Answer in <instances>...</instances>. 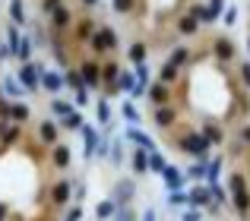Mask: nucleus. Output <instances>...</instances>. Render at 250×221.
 <instances>
[{
	"instance_id": "nucleus-1",
	"label": "nucleus",
	"mask_w": 250,
	"mask_h": 221,
	"mask_svg": "<svg viewBox=\"0 0 250 221\" xmlns=\"http://www.w3.org/2000/svg\"><path fill=\"white\" fill-rule=\"evenodd\" d=\"M228 190H231V203H234L238 218L250 221V186H247V177L241 171H234L231 177H228Z\"/></svg>"
},
{
	"instance_id": "nucleus-2",
	"label": "nucleus",
	"mask_w": 250,
	"mask_h": 221,
	"mask_svg": "<svg viewBox=\"0 0 250 221\" xmlns=\"http://www.w3.org/2000/svg\"><path fill=\"white\" fill-rule=\"evenodd\" d=\"M174 142H177V146H181L187 155H193L196 161H206V158H209V148H212V142H209L206 136L200 133V129H190V133L177 136Z\"/></svg>"
},
{
	"instance_id": "nucleus-3",
	"label": "nucleus",
	"mask_w": 250,
	"mask_h": 221,
	"mask_svg": "<svg viewBox=\"0 0 250 221\" xmlns=\"http://www.w3.org/2000/svg\"><path fill=\"white\" fill-rule=\"evenodd\" d=\"M89 44H92V51H95L98 57H102V54H114V51H117V32L111 29V25L102 22L95 32H92Z\"/></svg>"
},
{
	"instance_id": "nucleus-4",
	"label": "nucleus",
	"mask_w": 250,
	"mask_h": 221,
	"mask_svg": "<svg viewBox=\"0 0 250 221\" xmlns=\"http://www.w3.org/2000/svg\"><path fill=\"white\" fill-rule=\"evenodd\" d=\"M16 79H19V86L22 89H29V92H35L38 86H42V67H38V63H22V67H19V73H16Z\"/></svg>"
},
{
	"instance_id": "nucleus-5",
	"label": "nucleus",
	"mask_w": 250,
	"mask_h": 221,
	"mask_svg": "<svg viewBox=\"0 0 250 221\" xmlns=\"http://www.w3.org/2000/svg\"><path fill=\"white\" fill-rule=\"evenodd\" d=\"M117 76H121V67H117V60H102V89L104 95H117Z\"/></svg>"
},
{
	"instance_id": "nucleus-6",
	"label": "nucleus",
	"mask_w": 250,
	"mask_h": 221,
	"mask_svg": "<svg viewBox=\"0 0 250 221\" xmlns=\"http://www.w3.org/2000/svg\"><path fill=\"white\" fill-rule=\"evenodd\" d=\"M76 70H80L85 89H98V86H102V63H98V60H83Z\"/></svg>"
},
{
	"instance_id": "nucleus-7",
	"label": "nucleus",
	"mask_w": 250,
	"mask_h": 221,
	"mask_svg": "<svg viewBox=\"0 0 250 221\" xmlns=\"http://www.w3.org/2000/svg\"><path fill=\"white\" fill-rule=\"evenodd\" d=\"M146 98L152 108H162V105H171V86H165V82H152V86L146 89Z\"/></svg>"
},
{
	"instance_id": "nucleus-8",
	"label": "nucleus",
	"mask_w": 250,
	"mask_h": 221,
	"mask_svg": "<svg viewBox=\"0 0 250 221\" xmlns=\"http://www.w3.org/2000/svg\"><path fill=\"white\" fill-rule=\"evenodd\" d=\"M95 29H98L95 19H89V16H76V19H73V29H70V32H73V41L80 44V41H89Z\"/></svg>"
},
{
	"instance_id": "nucleus-9",
	"label": "nucleus",
	"mask_w": 250,
	"mask_h": 221,
	"mask_svg": "<svg viewBox=\"0 0 250 221\" xmlns=\"http://www.w3.org/2000/svg\"><path fill=\"white\" fill-rule=\"evenodd\" d=\"M73 10H70V6H61V10H54V13H51V32H61V35H63V32H70V29H73Z\"/></svg>"
},
{
	"instance_id": "nucleus-10",
	"label": "nucleus",
	"mask_w": 250,
	"mask_h": 221,
	"mask_svg": "<svg viewBox=\"0 0 250 221\" xmlns=\"http://www.w3.org/2000/svg\"><path fill=\"white\" fill-rule=\"evenodd\" d=\"M70 193H73V184L70 180H57L51 186V209H63L70 203Z\"/></svg>"
},
{
	"instance_id": "nucleus-11",
	"label": "nucleus",
	"mask_w": 250,
	"mask_h": 221,
	"mask_svg": "<svg viewBox=\"0 0 250 221\" xmlns=\"http://www.w3.org/2000/svg\"><path fill=\"white\" fill-rule=\"evenodd\" d=\"M152 120H155V127L171 129V127L177 123V105H162V108H155V110H152Z\"/></svg>"
},
{
	"instance_id": "nucleus-12",
	"label": "nucleus",
	"mask_w": 250,
	"mask_h": 221,
	"mask_svg": "<svg viewBox=\"0 0 250 221\" xmlns=\"http://www.w3.org/2000/svg\"><path fill=\"white\" fill-rule=\"evenodd\" d=\"M57 136H61V123H57L54 117H44V120L38 123V139H42L44 146H54Z\"/></svg>"
},
{
	"instance_id": "nucleus-13",
	"label": "nucleus",
	"mask_w": 250,
	"mask_h": 221,
	"mask_svg": "<svg viewBox=\"0 0 250 221\" xmlns=\"http://www.w3.org/2000/svg\"><path fill=\"white\" fill-rule=\"evenodd\" d=\"M73 148L70 146H63V142H54V146H51V167H54V171H63V167H70V158H73Z\"/></svg>"
},
{
	"instance_id": "nucleus-14",
	"label": "nucleus",
	"mask_w": 250,
	"mask_h": 221,
	"mask_svg": "<svg viewBox=\"0 0 250 221\" xmlns=\"http://www.w3.org/2000/svg\"><path fill=\"white\" fill-rule=\"evenodd\" d=\"M190 196V205H193V209H206V205H212L215 199H212V186H193V190L187 193Z\"/></svg>"
},
{
	"instance_id": "nucleus-15",
	"label": "nucleus",
	"mask_w": 250,
	"mask_h": 221,
	"mask_svg": "<svg viewBox=\"0 0 250 221\" xmlns=\"http://www.w3.org/2000/svg\"><path fill=\"white\" fill-rule=\"evenodd\" d=\"M212 54L219 57V63H231L234 60V41L231 38H215L212 41Z\"/></svg>"
},
{
	"instance_id": "nucleus-16",
	"label": "nucleus",
	"mask_w": 250,
	"mask_h": 221,
	"mask_svg": "<svg viewBox=\"0 0 250 221\" xmlns=\"http://www.w3.org/2000/svg\"><path fill=\"white\" fill-rule=\"evenodd\" d=\"M22 139V127H19V123H13V120H6L3 123V136H0V152H3V148H10L13 142H19Z\"/></svg>"
},
{
	"instance_id": "nucleus-17",
	"label": "nucleus",
	"mask_w": 250,
	"mask_h": 221,
	"mask_svg": "<svg viewBox=\"0 0 250 221\" xmlns=\"http://www.w3.org/2000/svg\"><path fill=\"white\" fill-rule=\"evenodd\" d=\"M42 89H48L51 95H57L63 89V73H54V70H42Z\"/></svg>"
},
{
	"instance_id": "nucleus-18",
	"label": "nucleus",
	"mask_w": 250,
	"mask_h": 221,
	"mask_svg": "<svg viewBox=\"0 0 250 221\" xmlns=\"http://www.w3.org/2000/svg\"><path fill=\"white\" fill-rule=\"evenodd\" d=\"M162 177H165V186H168V190H181V186H184V180H187V174H184L181 167L168 165L165 171H162Z\"/></svg>"
},
{
	"instance_id": "nucleus-19",
	"label": "nucleus",
	"mask_w": 250,
	"mask_h": 221,
	"mask_svg": "<svg viewBox=\"0 0 250 221\" xmlns=\"http://www.w3.org/2000/svg\"><path fill=\"white\" fill-rule=\"evenodd\" d=\"M127 139H130V142H136L140 148H146V152H155V142H152V136H146L143 129H136V127H127Z\"/></svg>"
},
{
	"instance_id": "nucleus-20",
	"label": "nucleus",
	"mask_w": 250,
	"mask_h": 221,
	"mask_svg": "<svg viewBox=\"0 0 250 221\" xmlns=\"http://www.w3.org/2000/svg\"><path fill=\"white\" fill-rule=\"evenodd\" d=\"M177 79H181V67H174L171 60H165V67H162V73H159V82H165V86H174Z\"/></svg>"
},
{
	"instance_id": "nucleus-21",
	"label": "nucleus",
	"mask_w": 250,
	"mask_h": 221,
	"mask_svg": "<svg viewBox=\"0 0 250 221\" xmlns=\"http://www.w3.org/2000/svg\"><path fill=\"white\" fill-rule=\"evenodd\" d=\"M29 117H32V108L29 105H10V120L13 123H19V127H22V123H29Z\"/></svg>"
},
{
	"instance_id": "nucleus-22",
	"label": "nucleus",
	"mask_w": 250,
	"mask_h": 221,
	"mask_svg": "<svg viewBox=\"0 0 250 221\" xmlns=\"http://www.w3.org/2000/svg\"><path fill=\"white\" fill-rule=\"evenodd\" d=\"M133 89H136V73H130V70H121V76H117V92L133 95Z\"/></svg>"
},
{
	"instance_id": "nucleus-23",
	"label": "nucleus",
	"mask_w": 250,
	"mask_h": 221,
	"mask_svg": "<svg viewBox=\"0 0 250 221\" xmlns=\"http://www.w3.org/2000/svg\"><path fill=\"white\" fill-rule=\"evenodd\" d=\"M80 133H83V139H85V158H89V155H95V148H98V133L89 127V123H83Z\"/></svg>"
},
{
	"instance_id": "nucleus-24",
	"label": "nucleus",
	"mask_w": 250,
	"mask_h": 221,
	"mask_svg": "<svg viewBox=\"0 0 250 221\" xmlns=\"http://www.w3.org/2000/svg\"><path fill=\"white\" fill-rule=\"evenodd\" d=\"M168 60L174 63V67H181V70H184L190 60H193V48H184V44H181V48H174V54H171Z\"/></svg>"
},
{
	"instance_id": "nucleus-25",
	"label": "nucleus",
	"mask_w": 250,
	"mask_h": 221,
	"mask_svg": "<svg viewBox=\"0 0 250 221\" xmlns=\"http://www.w3.org/2000/svg\"><path fill=\"white\" fill-rule=\"evenodd\" d=\"M190 16H193V19H196L200 25H206V22H215V19H219V16H215L212 10H209V6H203V3H196L193 10H190Z\"/></svg>"
},
{
	"instance_id": "nucleus-26",
	"label": "nucleus",
	"mask_w": 250,
	"mask_h": 221,
	"mask_svg": "<svg viewBox=\"0 0 250 221\" xmlns=\"http://www.w3.org/2000/svg\"><path fill=\"white\" fill-rule=\"evenodd\" d=\"M130 196H133V184H130V180H127V184H117V190H114V205H117V209H124Z\"/></svg>"
},
{
	"instance_id": "nucleus-27",
	"label": "nucleus",
	"mask_w": 250,
	"mask_h": 221,
	"mask_svg": "<svg viewBox=\"0 0 250 221\" xmlns=\"http://www.w3.org/2000/svg\"><path fill=\"white\" fill-rule=\"evenodd\" d=\"M16 57L19 63H29L32 60V38H19V44H16Z\"/></svg>"
},
{
	"instance_id": "nucleus-28",
	"label": "nucleus",
	"mask_w": 250,
	"mask_h": 221,
	"mask_svg": "<svg viewBox=\"0 0 250 221\" xmlns=\"http://www.w3.org/2000/svg\"><path fill=\"white\" fill-rule=\"evenodd\" d=\"M63 86H67V89H73V92L85 86V82H83V76H80V70H76V67H67V73H63Z\"/></svg>"
},
{
	"instance_id": "nucleus-29",
	"label": "nucleus",
	"mask_w": 250,
	"mask_h": 221,
	"mask_svg": "<svg viewBox=\"0 0 250 221\" xmlns=\"http://www.w3.org/2000/svg\"><path fill=\"white\" fill-rule=\"evenodd\" d=\"M130 161H133V171L136 174H146L149 171V152H146V148H136Z\"/></svg>"
},
{
	"instance_id": "nucleus-30",
	"label": "nucleus",
	"mask_w": 250,
	"mask_h": 221,
	"mask_svg": "<svg viewBox=\"0 0 250 221\" xmlns=\"http://www.w3.org/2000/svg\"><path fill=\"white\" fill-rule=\"evenodd\" d=\"M83 114H80V110H70V114L67 117H61V127L63 129H73V133H76V129H83Z\"/></svg>"
},
{
	"instance_id": "nucleus-31",
	"label": "nucleus",
	"mask_w": 250,
	"mask_h": 221,
	"mask_svg": "<svg viewBox=\"0 0 250 221\" xmlns=\"http://www.w3.org/2000/svg\"><path fill=\"white\" fill-rule=\"evenodd\" d=\"M10 19H13V25H25V3L22 0H10Z\"/></svg>"
},
{
	"instance_id": "nucleus-32",
	"label": "nucleus",
	"mask_w": 250,
	"mask_h": 221,
	"mask_svg": "<svg viewBox=\"0 0 250 221\" xmlns=\"http://www.w3.org/2000/svg\"><path fill=\"white\" fill-rule=\"evenodd\" d=\"M48 108H51V114H54V117H67L70 110H73V105H70V101H63V98H51Z\"/></svg>"
},
{
	"instance_id": "nucleus-33",
	"label": "nucleus",
	"mask_w": 250,
	"mask_h": 221,
	"mask_svg": "<svg viewBox=\"0 0 250 221\" xmlns=\"http://www.w3.org/2000/svg\"><path fill=\"white\" fill-rule=\"evenodd\" d=\"M168 167V161H165V155L159 152V148H155V152H149V171L152 174H162Z\"/></svg>"
},
{
	"instance_id": "nucleus-34",
	"label": "nucleus",
	"mask_w": 250,
	"mask_h": 221,
	"mask_svg": "<svg viewBox=\"0 0 250 221\" xmlns=\"http://www.w3.org/2000/svg\"><path fill=\"white\" fill-rule=\"evenodd\" d=\"M95 215H98V221H108L111 215H117V205H114V199H104V203H98Z\"/></svg>"
},
{
	"instance_id": "nucleus-35",
	"label": "nucleus",
	"mask_w": 250,
	"mask_h": 221,
	"mask_svg": "<svg viewBox=\"0 0 250 221\" xmlns=\"http://www.w3.org/2000/svg\"><path fill=\"white\" fill-rule=\"evenodd\" d=\"M200 133H203V136H206V139H209V142H212V146H219V142H222V139H225V133H222V129H219V127H215V123H206V127H203V129H200Z\"/></svg>"
},
{
	"instance_id": "nucleus-36",
	"label": "nucleus",
	"mask_w": 250,
	"mask_h": 221,
	"mask_svg": "<svg viewBox=\"0 0 250 221\" xmlns=\"http://www.w3.org/2000/svg\"><path fill=\"white\" fill-rule=\"evenodd\" d=\"M196 29H200V22H196L193 16H181V22H177V32H181V35H196Z\"/></svg>"
},
{
	"instance_id": "nucleus-37",
	"label": "nucleus",
	"mask_w": 250,
	"mask_h": 221,
	"mask_svg": "<svg viewBox=\"0 0 250 221\" xmlns=\"http://www.w3.org/2000/svg\"><path fill=\"white\" fill-rule=\"evenodd\" d=\"M146 44H143V41H133V44H130V51H127V57H130V60H133V63H143V60H146Z\"/></svg>"
},
{
	"instance_id": "nucleus-38",
	"label": "nucleus",
	"mask_w": 250,
	"mask_h": 221,
	"mask_svg": "<svg viewBox=\"0 0 250 221\" xmlns=\"http://www.w3.org/2000/svg\"><path fill=\"white\" fill-rule=\"evenodd\" d=\"M206 174H209V161H196V165L187 171V177L190 180H206Z\"/></svg>"
},
{
	"instance_id": "nucleus-39",
	"label": "nucleus",
	"mask_w": 250,
	"mask_h": 221,
	"mask_svg": "<svg viewBox=\"0 0 250 221\" xmlns=\"http://www.w3.org/2000/svg\"><path fill=\"white\" fill-rule=\"evenodd\" d=\"M219 174H222V158H215L212 165H209V174H206V184H209V186H215V184H219Z\"/></svg>"
},
{
	"instance_id": "nucleus-40",
	"label": "nucleus",
	"mask_w": 250,
	"mask_h": 221,
	"mask_svg": "<svg viewBox=\"0 0 250 221\" xmlns=\"http://www.w3.org/2000/svg\"><path fill=\"white\" fill-rule=\"evenodd\" d=\"M95 114H98V123H102V127H108L111 123V108H108V101H98V108H95Z\"/></svg>"
},
{
	"instance_id": "nucleus-41",
	"label": "nucleus",
	"mask_w": 250,
	"mask_h": 221,
	"mask_svg": "<svg viewBox=\"0 0 250 221\" xmlns=\"http://www.w3.org/2000/svg\"><path fill=\"white\" fill-rule=\"evenodd\" d=\"M19 38H22V35H19V25H6V44L13 48V54H16V44H19Z\"/></svg>"
},
{
	"instance_id": "nucleus-42",
	"label": "nucleus",
	"mask_w": 250,
	"mask_h": 221,
	"mask_svg": "<svg viewBox=\"0 0 250 221\" xmlns=\"http://www.w3.org/2000/svg\"><path fill=\"white\" fill-rule=\"evenodd\" d=\"M3 89L13 95V98H19V95H22V86H19V79H10V76L3 79Z\"/></svg>"
},
{
	"instance_id": "nucleus-43",
	"label": "nucleus",
	"mask_w": 250,
	"mask_h": 221,
	"mask_svg": "<svg viewBox=\"0 0 250 221\" xmlns=\"http://www.w3.org/2000/svg\"><path fill=\"white\" fill-rule=\"evenodd\" d=\"M171 205H174V209L177 205H190V196L184 190H171Z\"/></svg>"
},
{
	"instance_id": "nucleus-44",
	"label": "nucleus",
	"mask_w": 250,
	"mask_h": 221,
	"mask_svg": "<svg viewBox=\"0 0 250 221\" xmlns=\"http://www.w3.org/2000/svg\"><path fill=\"white\" fill-rule=\"evenodd\" d=\"M124 120H130V123H140V110H136L130 101H124Z\"/></svg>"
},
{
	"instance_id": "nucleus-45",
	"label": "nucleus",
	"mask_w": 250,
	"mask_h": 221,
	"mask_svg": "<svg viewBox=\"0 0 250 221\" xmlns=\"http://www.w3.org/2000/svg\"><path fill=\"white\" fill-rule=\"evenodd\" d=\"M61 6H63V0H42V10L48 13V16H51L54 10H61Z\"/></svg>"
},
{
	"instance_id": "nucleus-46",
	"label": "nucleus",
	"mask_w": 250,
	"mask_h": 221,
	"mask_svg": "<svg viewBox=\"0 0 250 221\" xmlns=\"http://www.w3.org/2000/svg\"><path fill=\"white\" fill-rule=\"evenodd\" d=\"M136 6V0H114V10L117 13H130Z\"/></svg>"
},
{
	"instance_id": "nucleus-47",
	"label": "nucleus",
	"mask_w": 250,
	"mask_h": 221,
	"mask_svg": "<svg viewBox=\"0 0 250 221\" xmlns=\"http://www.w3.org/2000/svg\"><path fill=\"white\" fill-rule=\"evenodd\" d=\"M83 105H89V92H85V86L76 89V108H83Z\"/></svg>"
},
{
	"instance_id": "nucleus-48",
	"label": "nucleus",
	"mask_w": 250,
	"mask_h": 221,
	"mask_svg": "<svg viewBox=\"0 0 250 221\" xmlns=\"http://www.w3.org/2000/svg\"><path fill=\"white\" fill-rule=\"evenodd\" d=\"M80 218H83V205H80V203H76V205H73V209H70V212H67V221H80Z\"/></svg>"
},
{
	"instance_id": "nucleus-49",
	"label": "nucleus",
	"mask_w": 250,
	"mask_h": 221,
	"mask_svg": "<svg viewBox=\"0 0 250 221\" xmlns=\"http://www.w3.org/2000/svg\"><path fill=\"white\" fill-rule=\"evenodd\" d=\"M10 105H13V101L0 98V120H10Z\"/></svg>"
},
{
	"instance_id": "nucleus-50",
	"label": "nucleus",
	"mask_w": 250,
	"mask_h": 221,
	"mask_svg": "<svg viewBox=\"0 0 250 221\" xmlns=\"http://www.w3.org/2000/svg\"><path fill=\"white\" fill-rule=\"evenodd\" d=\"M222 19H225V25H231L234 19H238V10H234V6H228V10L222 13Z\"/></svg>"
},
{
	"instance_id": "nucleus-51",
	"label": "nucleus",
	"mask_w": 250,
	"mask_h": 221,
	"mask_svg": "<svg viewBox=\"0 0 250 221\" xmlns=\"http://www.w3.org/2000/svg\"><path fill=\"white\" fill-rule=\"evenodd\" d=\"M114 221H133V212H130V209H117V218Z\"/></svg>"
},
{
	"instance_id": "nucleus-52",
	"label": "nucleus",
	"mask_w": 250,
	"mask_h": 221,
	"mask_svg": "<svg viewBox=\"0 0 250 221\" xmlns=\"http://www.w3.org/2000/svg\"><path fill=\"white\" fill-rule=\"evenodd\" d=\"M241 82L250 89V63H244V67H241Z\"/></svg>"
},
{
	"instance_id": "nucleus-53",
	"label": "nucleus",
	"mask_w": 250,
	"mask_h": 221,
	"mask_svg": "<svg viewBox=\"0 0 250 221\" xmlns=\"http://www.w3.org/2000/svg\"><path fill=\"white\" fill-rule=\"evenodd\" d=\"M222 6H225V0H209V10H212L215 16H219V13H222Z\"/></svg>"
},
{
	"instance_id": "nucleus-54",
	"label": "nucleus",
	"mask_w": 250,
	"mask_h": 221,
	"mask_svg": "<svg viewBox=\"0 0 250 221\" xmlns=\"http://www.w3.org/2000/svg\"><path fill=\"white\" fill-rule=\"evenodd\" d=\"M200 218H203V215H200V209H190L187 215H184V221H200Z\"/></svg>"
},
{
	"instance_id": "nucleus-55",
	"label": "nucleus",
	"mask_w": 250,
	"mask_h": 221,
	"mask_svg": "<svg viewBox=\"0 0 250 221\" xmlns=\"http://www.w3.org/2000/svg\"><path fill=\"white\" fill-rule=\"evenodd\" d=\"M241 142L250 146V123H247V127H241Z\"/></svg>"
},
{
	"instance_id": "nucleus-56",
	"label": "nucleus",
	"mask_w": 250,
	"mask_h": 221,
	"mask_svg": "<svg viewBox=\"0 0 250 221\" xmlns=\"http://www.w3.org/2000/svg\"><path fill=\"white\" fill-rule=\"evenodd\" d=\"M140 221H155V212L152 209H146V212H143V218Z\"/></svg>"
},
{
	"instance_id": "nucleus-57",
	"label": "nucleus",
	"mask_w": 250,
	"mask_h": 221,
	"mask_svg": "<svg viewBox=\"0 0 250 221\" xmlns=\"http://www.w3.org/2000/svg\"><path fill=\"white\" fill-rule=\"evenodd\" d=\"M80 3L85 6V10H92V6H98V0H80Z\"/></svg>"
},
{
	"instance_id": "nucleus-58",
	"label": "nucleus",
	"mask_w": 250,
	"mask_h": 221,
	"mask_svg": "<svg viewBox=\"0 0 250 221\" xmlns=\"http://www.w3.org/2000/svg\"><path fill=\"white\" fill-rule=\"evenodd\" d=\"M3 218H6V205L0 203V221H3Z\"/></svg>"
},
{
	"instance_id": "nucleus-59",
	"label": "nucleus",
	"mask_w": 250,
	"mask_h": 221,
	"mask_svg": "<svg viewBox=\"0 0 250 221\" xmlns=\"http://www.w3.org/2000/svg\"><path fill=\"white\" fill-rule=\"evenodd\" d=\"M247 48H250V38H247Z\"/></svg>"
},
{
	"instance_id": "nucleus-60",
	"label": "nucleus",
	"mask_w": 250,
	"mask_h": 221,
	"mask_svg": "<svg viewBox=\"0 0 250 221\" xmlns=\"http://www.w3.org/2000/svg\"><path fill=\"white\" fill-rule=\"evenodd\" d=\"M0 98H3V95H0Z\"/></svg>"
}]
</instances>
